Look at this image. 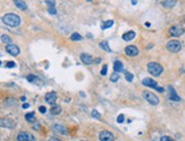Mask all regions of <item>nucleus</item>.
Segmentation results:
<instances>
[{
    "instance_id": "nucleus-1",
    "label": "nucleus",
    "mask_w": 185,
    "mask_h": 141,
    "mask_svg": "<svg viewBox=\"0 0 185 141\" xmlns=\"http://www.w3.org/2000/svg\"><path fill=\"white\" fill-rule=\"evenodd\" d=\"M2 22H3V24L8 25L10 27H17L21 24V17L16 14L9 13V14H6L2 17Z\"/></svg>"
},
{
    "instance_id": "nucleus-2",
    "label": "nucleus",
    "mask_w": 185,
    "mask_h": 141,
    "mask_svg": "<svg viewBox=\"0 0 185 141\" xmlns=\"http://www.w3.org/2000/svg\"><path fill=\"white\" fill-rule=\"evenodd\" d=\"M148 71L154 77H159L162 74V71H164V68L158 62H150L148 63Z\"/></svg>"
},
{
    "instance_id": "nucleus-3",
    "label": "nucleus",
    "mask_w": 185,
    "mask_h": 141,
    "mask_svg": "<svg viewBox=\"0 0 185 141\" xmlns=\"http://www.w3.org/2000/svg\"><path fill=\"white\" fill-rule=\"evenodd\" d=\"M166 48H167V50L169 52L177 53V52L181 51V49H182V43H181L179 41H177V40H172V41H169L167 43Z\"/></svg>"
},
{
    "instance_id": "nucleus-4",
    "label": "nucleus",
    "mask_w": 185,
    "mask_h": 141,
    "mask_svg": "<svg viewBox=\"0 0 185 141\" xmlns=\"http://www.w3.org/2000/svg\"><path fill=\"white\" fill-rule=\"evenodd\" d=\"M143 97H144V100L149 103L151 105H158L159 104V98H158L157 95H154L153 93H151V91H143Z\"/></svg>"
},
{
    "instance_id": "nucleus-5",
    "label": "nucleus",
    "mask_w": 185,
    "mask_h": 141,
    "mask_svg": "<svg viewBox=\"0 0 185 141\" xmlns=\"http://www.w3.org/2000/svg\"><path fill=\"white\" fill-rule=\"evenodd\" d=\"M0 127L6 129H14L16 127V122L12 119H8V117H2V119H0Z\"/></svg>"
},
{
    "instance_id": "nucleus-6",
    "label": "nucleus",
    "mask_w": 185,
    "mask_h": 141,
    "mask_svg": "<svg viewBox=\"0 0 185 141\" xmlns=\"http://www.w3.org/2000/svg\"><path fill=\"white\" fill-rule=\"evenodd\" d=\"M99 139H100V141H114L115 140V135L112 134L110 131L103 130V131L100 132Z\"/></svg>"
},
{
    "instance_id": "nucleus-7",
    "label": "nucleus",
    "mask_w": 185,
    "mask_h": 141,
    "mask_svg": "<svg viewBox=\"0 0 185 141\" xmlns=\"http://www.w3.org/2000/svg\"><path fill=\"white\" fill-rule=\"evenodd\" d=\"M17 140L18 141H35L34 137L29 132H20L17 134Z\"/></svg>"
},
{
    "instance_id": "nucleus-8",
    "label": "nucleus",
    "mask_w": 185,
    "mask_h": 141,
    "mask_svg": "<svg viewBox=\"0 0 185 141\" xmlns=\"http://www.w3.org/2000/svg\"><path fill=\"white\" fill-rule=\"evenodd\" d=\"M169 34H170L172 36L178 37L182 35V34H184V28L181 27V26H172V27L169 28Z\"/></svg>"
},
{
    "instance_id": "nucleus-9",
    "label": "nucleus",
    "mask_w": 185,
    "mask_h": 141,
    "mask_svg": "<svg viewBox=\"0 0 185 141\" xmlns=\"http://www.w3.org/2000/svg\"><path fill=\"white\" fill-rule=\"evenodd\" d=\"M52 131L56 132V133H59V134H68V130L66 129V127H64V125H60V124H54L51 127Z\"/></svg>"
},
{
    "instance_id": "nucleus-10",
    "label": "nucleus",
    "mask_w": 185,
    "mask_h": 141,
    "mask_svg": "<svg viewBox=\"0 0 185 141\" xmlns=\"http://www.w3.org/2000/svg\"><path fill=\"white\" fill-rule=\"evenodd\" d=\"M6 51L9 53V54H12V55H14V56H16V55H18L20 54V49H18V46L17 45H15V44H8L6 46Z\"/></svg>"
},
{
    "instance_id": "nucleus-11",
    "label": "nucleus",
    "mask_w": 185,
    "mask_h": 141,
    "mask_svg": "<svg viewBox=\"0 0 185 141\" xmlns=\"http://www.w3.org/2000/svg\"><path fill=\"white\" fill-rule=\"evenodd\" d=\"M44 100H46V102L48 103V104L50 105H54L56 101H57V94L55 93V91H50V93L46 94V97H44Z\"/></svg>"
},
{
    "instance_id": "nucleus-12",
    "label": "nucleus",
    "mask_w": 185,
    "mask_h": 141,
    "mask_svg": "<svg viewBox=\"0 0 185 141\" xmlns=\"http://www.w3.org/2000/svg\"><path fill=\"white\" fill-rule=\"evenodd\" d=\"M125 53L128 56H136L139 54V49L134 45H128L125 49Z\"/></svg>"
},
{
    "instance_id": "nucleus-13",
    "label": "nucleus",
    "mask_w": 185,
    "mask_h": 141,
    "mask_svg": "<svg viewBox=\"0 0 185 141\" xmlns=\"http://www.w3.org/2000/svg\"><path fill=\"white\" fill-rule=\"evenodd\" d=\"M168 89H169V95H168L169 100H170V101H174V102H179V101H181V97L176 94V90L174 89V87H173V86H169Z\"/></svg>"
},
{
    "instance_id": "nucleus-14",
    "label": "nucleus",
    "mask_w": 185,
    "mask_h": 141,
    "mask_svg": "<svg viewBox=\"0 0 185 141\" xmlns=\"http://www.w3.org/2000/svg\"><path fill=\"white\" fill-rule=\"evenodd\" d=\"M142 83L144 86H146V87H151V88H154L156 89L157 88V81H154L153 79H151V78H144L142 80Z\"/></svg>"
},
{
    "instance_id": "nucleus-15",
    "label": "nucleus",
    "mask_w": 185,
    "mask_h": 141,
    "mask_svg": "<svg viewBox=\"0 0 185 141\" xmlns=\"http://www.w3.org/2000/svg\"><path fill=\"white\" fill-rule=\"evenodd\" d=\"M81 60H82V62L85 63V64H92L93 61H94L93 58H92V55L88 54V53H82V54H81Z\"/></svg>"
},
{
    "instance_id": "nucleus-16",
    "label": "nucleus",
    "mask_w": 185,
    "mask_h": 141,
    "mask_svg": "<svg viewBox=\"0 0 185 141\" xmlns=\"http://www.w3.org/2000/svg\"><path fill=\"white\" fill-rule=\"evenodd\" d=\"M14 2H15V6H16L18 9H21V10L27 9V5L24 2V0H14Z\"/></svg>"
},
{
    "instance_id": "nucleus-17",
    "label": "nucleus",
    "mask_w": 185,
    "mask_h": 141,
    "mask_svg": "<svg viewBox=\"0 0 185 141\" xmlns=\"http://www.w3.org/2000/svg\"><path fill=\"white\" fill-rule=\"evenodd\" d=\"M135 37V33L133 32V30H130V32H126L125 34L123 35V40L124 41H132Z\"/></svg>"
},
{
    "instance_id": "nucleus-18",
    "label": "nucleus",
    "mask_w": 185,
    "mask_h": 141,
    "mask_svg": "<svg viewBox=\"0 0 185 141\" xmlns=\"http://www.w3.org/2000/svg\"><path fill=\"white\" fill-rule=\"evenodd\" d=\"M176 5V0H164L162 1V6L165 8H173Z\"/></svg>"
},
{
    "instance_id": "nucleus-19",
    "label": "nucleus",
    "mask_w": 185,
    "mask_h": 141,
    "mask_svg": "<svg viewBox=\"0 0 185 141\" xmlns=\"http://www.w3.org/2000/svg\"><path fill=\"white\" fill-rule=\"evenodd\" d=\"M123 69H124L123 63L120 62V61H115V63H114V70H115V72H122Z\"/></svg>"
},
{
    "instance_id": "nucleus-20",
    "label": "nucleus",
    "mask_w": 185,
    "mask_h": 141,
    "mask_svg": "<svg viewBox=\"0 0 185 141\" xmlns=\"http://www.w3.org/2000/svg\"><path fill=\"white\" fill-rule=\"evenodd\" d=\"M25 120L27 121L29 123H33V122H35V114L33 112L25 114Z\"/></svg>"
},
{
    "instance_id": "nucleus-21",
    "label": "nucleus",
    "mask_w": 185,
    "mask_h": 141,
    "mask_svg": "<svg viewBox=\"0 0 185 141\" xmlns=\"http://www.w3.org/2000/svg\"><path fill=\"white\" fill-rule=\"evenodd\" d=\"M100 48L102 49V50H105V51H107V52H111V49L108 46V43L107 42H100Z\"/></svg>"
},
{
    "instance_id": "nucleus-22",
    "label": "nucleus",
    "mask_w": 185,
    "mask_h": 141,
    "mask_svg": "<svg viewBox=\"0 0 185 141\" xmlns=\"http://www.w3.org/2000/svg\"><path fill=\"white\" fill-rule=\"evenodd\" d=\"M50 112H51V114H54V115H57V114H60L61 108H60V106H54V107H51Z\"/></svg>"
},
{
    "instance_id": "nucleus-23",
    "label": "nucleus",
    "mask_w": 185,
    "mask_h": 141,
    "mask_svg": "<svg viewBox=\"0 0 185 141\" xmlns=\"http://www.w3.org/2000/svg\"><path fill=\"white\" fill-rule=\"evenodd\" d=\"M1 41L3 42V43H6V44H10V43H12V39H10L8 35H6V34L1 35Z\"/></svg>"
},
{
    "instance_id": "nucleus-24",
    "label": "nucleus",
    "mask_w": 185,
    "mask_h": 141,
    "mask_svg": "<svg viewBox=\"0 0 185 141\" xmlns=\"http://www.w3.org/2000/svg\"><path fill=\"white\" fill-rule=\"evenodd\" d=\"M112 25H114V22H112V20H107L106 23H103V24H102V26H101V28H102V29H106V28L111 27Z\"/></svg>"
},
{
    "instance_id": "nucleus-25",
    "label": "nucleus",
    "mask_w": 185,
    "mask_h": 141,
    "mask_svg": "<svg viewBox=\"0 0 185 141\" xmlns=\"http://www.w3.org/2000/svg\"><path fill=\"white\" fill-rule=\"evenodd\" d=\"M70 40L72 41H81L82 36L78 33H73V34H72V36H70Z\"/></svg>"
},
{
    "instance_id": "nucleus-26",
    "label": "nucleus",
    "mask_w": 185,
    "mask_h": 141,
    "mask_svg": "<svg viewBox=\"0 0 185 141\" xmlns=\"http://www.w3.org/2000/svg\"><path fill=\"white\" fill-rule=\"evenodd\" d=\"M119 79V76H118V72H114L111 76H110V80L112 81V82H116L117 80Z\"/></svg>"
},
{
    "instance_id": "nucleus-27",
    "label": "nucleus",
    "mask_w": 185,
    "mask_h": 141,
    "mask_svg": "<svg viewBox=\"0 0 185 141\" xmlns=\"http://www.w3.org/2000/svg\"><path fill=\"white\" fill-rule=\"evenodd\" d=\"M125 78H126V80L128 81V82H132L133 81V75L131 74V72H125Z\"/></svg>"
},
{
    "instance_id": "nucleus-28",
    "label": "nucleus",
    "mask_w": 185,
    "mask_h": 141,
    "mask_svg": "<svg viewBox=\"0 0 185 141\" xmlns=\"http://www.w3.org/2000/svg\"><path fill=\"white\" fill-rule=\"evenodd\" d=\"M92 116L94 117V119H98V120H100V119H101L100 113L98 112V111H96V109H93V111H92Z\"/></svg>"
},
{
    "instance_id": "nucleus-29",
    "label": "nucleus",
    "mask_w": 185,
    "mask_h": 141,
    "mask_svg": "<svg viewBox=\"0 0 185 141\" xmlns=\"http://www.w3.org/2000/svg\"><path fill=\"white\" fill-rule=\"evenodd\" d=\"M26 79H27L30 82H33V81H36L37 80V77H35V76H33V75H29L27 77H26Z\"/></svg>"
},
{
    "instance_id": "nucleus-30",
    "label": "nucleus",
    "mask_w": 185,
    "mask_h": 141,
    "mask_svg": "<svg viewBox=\"0 0 185 141\" xmlns=\"http://www.w3.org/2000/svg\"><path fill=\"white\" fill-rule=\"evenodd\" d=\"M48 11H49V14H51V15H56V14H57V10H56L55 6H50V7H49Z\"/></svg>"
},
{
    "instance_id": "nucleus-31",
    "label": "nucleus",
    "mask_w": 185,
    "mask_h": 141,
    "mask_svg": "<svg viewBox=\"0 0 185 141\" xmlns=\"http://www.w3.org/2000/svg\"><path fill=\"white\" fill-rule=\"evenodd\" d=\"M124 120H125V117H124L123 114H120V115H119L118 117H117V122H118V123H123Z\"/></svg>"
},
{
    "instance_id": "nucleus-32",
    "label": "nucleus",
    "mask_w": 185,
    "mask_h": 141,
    "mask_svg": "<svg viewBox=\"0 0 185 141\" xmlns=\"http://www.w3.org/2000/svg\"><path fill=\"white\" fill-rule=\"evenodd\" d=\"M160 141H174L170 137H167V135H164L162 138L160 139Z\"/></svg>"
},
{
    "instance_id": "nucleus-33",
    "label": "nucleus",
    "mask_w": 185,
    "mask_h": 141,
    "mask_svg": "<svg viewBox=\"0 0 185 141\" xmlns=\"http://www.w3.org/2000/svg\"><path fill=\"white\" fill-rule=\"evenodd\" d=\"M107 71H108V67H107V66H103L102 69H101V75L105 76L106 74H107Z\"/></svg>"
},
{
    "instance_id": "nucleus-34",
    "label": "nucleus",
    "mask_w": 185,
    "mask_h": 141,
    "mask_svg": "<svg viewBox=\"0 0 185 141\" xmlns=\"http://www.w3.org/2000/svg\"><path fill=\"white\" fill-rule=\"evenodd\" d=\"M46 2H47V5L49 7H50V6H55V3H56L55 0H46Z\"/></svg>"
},
{
    "instance_id": "nucleus-35",
    "label": "nucleus",
    "mask_w": 185,
    "mask_h": 141,
    "mask_svg": "<svg viewBox=\"0 0 185 141\" xmlns=\"http://www.w3.org/2000/svg\"><path fill=\"white\" fill-rule=\"evenodd\" d=\"M6 66L8 67V68H14L15 67V62H13V61H9V62H7Z\"/></svg>"
},
{
    "instance_id": "nucleus-36",
    "label": "nucleus",
    "mask_w": 185,
    "mask_h": 141,
    "mask_svg": "<svg viewBox=\"0 0 185 141\" xmlns=\"http://www.w3.org/2000/svg\"><path fill=\"white\" fill-rule=\"evenodd\" d=\"M39 111H40L41 113H46L47 109H46V107H44V106H40V107H39Z\"/></svg>"
},
{
    "instance_id": "nucleus-37",
    "label": "nucleus",
    "mask_w": 185,
    "mask_h": 141,
    "mask_svg": "<svg viewBox=\"0 0 185 141\" xmlns=\"http://www.w3.org/2000/svg\"><path fill=\"white\" fill-rule=\"evenodd\" d=\"M156 90H158V91H159V93H162V91H164L165 89L162 88V87H157V88H156Z\"/></svg>"
},
{
    "instance_id": "nucleus-38",
    "label": "nucleus",
    "mask_w": 185,
    "mask_h": 141,
    "mask_svg": "<svg viewBox=\"0 0 185 141\" xmlns=\"http://www.w3.org/2000/svg\"><path fill=\"white\" fill-rule=\"evenodd\" d=\"M49 141H60V140L57 139V138H50V139H49Z\"/></svg>"
},
{
    "instance_id": "nucleus-39",
    "label": "nucleus",
    "mask_w": 185,
    "mask_h": 141,
    "mask_svg": "<svg viewBox=\"0 0 185 141\" xmlns=\"http://www.w3.org/2000/svg\"><path fill=\"white\" fill-rule=\"evenodd\" d=\"M29 106H30V105L27 104V103H25V104L23 105V108H27V107H29Z\"/></svg>"
},
{
    "instance_id": "nucleus-40",
    "label": "nucleus",
    "mask_w": 185,
    "mask_h": 141,
    "mask_svg": "<svg viewBox=\"0 0 185 141\" xmlns=\"http://www.w3.org/2000/svg\"><path fill=\"white\" fill-rule=\"evenodd\" d=\"M21 101H22V102H25V101H26V98L23 96V97H21Z\"/></svg>"
},
{
    "instance_id": "nucleus-41",
    "label": "nucleus",
    "mask_w": 185,
    "mask_h": 141,
    "mask_svg": "<svg viewBox=\"0 0 185 141\" xmlns=\"http://www.w3.org/2000/svg\"><path fill=\"white\" fill-rule=\"evenodd\" d=\"M132 3H133V5H135V3H136V0H132Z\"/></svg>"
},
{
    "instance_id": "nucleus-42",
    "label": "nucleus",
    "mask_w": 185,
    "mask_h": 141,
    "mask_svg": "<svg viewBox=\"0 0 185 141\" xmlns=\"http://www.w3.org/2000/svg\"><path fill=\"white\" fill-rule=\"evenodd\" d=\"M88 1H92V0H88Z\"/></svg>"
},
{
    "instance_id": "nucleus-43",
    "label": "nucleus",
    "mask_w": 185,
    "mask_h": 141,
    "mask_svg": "<svg viewBox=\"0 0 185 141\" xmlns=\"http://www.w3.org/2000/svg\"><path fill=\"white\" fill-rule=\"evenodd\" d=\"M0 64H1V62H0Z\"/></svg>"
}]
</instances>
